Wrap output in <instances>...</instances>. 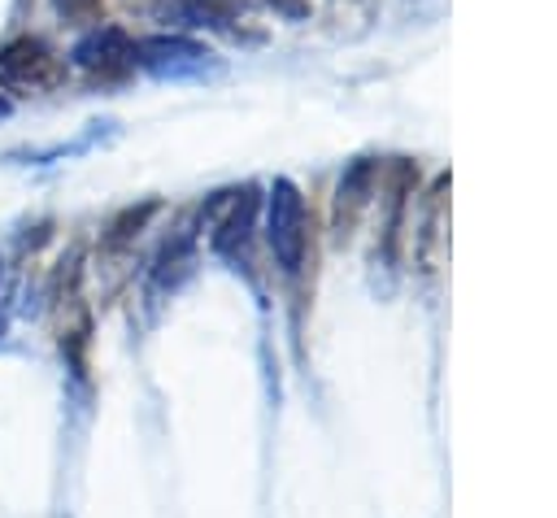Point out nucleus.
<instances>
[{
	"instance_id": "3",
	"label": "nucleus",
	"mask_w": 557,
	"mask_h": 518,
	"mask_svg": "<svg viewBox=\"0 0 557 518\" xmlns=\"http://www.w3.org/2000/svg\"><path fill=\"white\" fill-rule=\"evenodd\" d=\"M70 61L91 78V83H126L131 74H135V39L122 30V26H91L78 44H74V52H70Z\"/></svg>"
},
{
	"instance_id": "5",
	"label": "nucleus",
	"mask_w": 557,
	"mask_h": 518,
	"mask_svg": "<svg viewBox=\"0 0 557 518\" xmlns=\"http://www.w3.org/2000/svg\"><path fill=\"white\" fill-rule=\"evenodd\" d=\"M374 187H379V161H370V157L352 161L339 174V187H335V235L339 239H352V231L361 226V218L374 200Z\"/></svg>"
},
{
	"instance_id": "11",
	"label": "nucleus",
	"mask_w": 557,
	"mask_h": 518,
	"mask_svg": "<svg viewBox=\"0 0 557 518\" xmlns=\"http://www.w3.org/2000/svg\"><path fill=\"white\" fill-rule=\"evenodd\" d=\"M4 109H9V104H4V100H0V113H4Z\"/></svg>"
},
{
	"instance_id": "10",
	"label": "nucleus",
	"mask_w": 557,
	"mask_h": 518,
	"mask_svg": "<svg viewBox=\"0 0 557 518\" xmlns=\"http://www.w3.org/2000/svg\"><path fill=\"white\" fill-rule=\"evenodd\" d=\"M0 335H4V313H0Z\"/></svg>"
},
{
	"instance_id": "8",
	"label": "nucleus",
	"mask_w": 557,
	"mask_h": 518,
	"mask_svg": "<svg viewBox=\"0 0 557 518\" xmlns=\"http://www.w3.org/2000/svg\"><path fill=\"white\" fill-rule=\"evenodd\" d=\"M52 9L70 22V26H96L104 13V0H52Z\"/></svg>"
},
{
	"instance_id": "2",
	"label": "nucleus",
	"mask_w": 557,
	"mask_h": 518,
	"mask_svg": "<svg viewBox=\"0 0 557 518\" xmlns=\"http://www.w3.org/2000/svg\"><path fill=\"white\" fill-rule=\"evenodd\" d=\"M265 235H270V252L274 261L296 274L305 266V248H309V218H305V196L296 192V183L278 178L270 187V209H265Z\"/></svg>"
},
{
	"instance_id": "7",
	"label": "nucleus",
	"mask_w": 557,
	"mask_h": 518,
	"mask_svg": "<svg viewBox=\"0 0 557 518\" xmlns=\"http://www.w3.org/2000/svg\"><path fill=\"white\" fill-rule=\"evenodd\" d=\"M444 192H448V178H440L431 187V200H426V218H422V235H418V252H422V266L431 270L435 261V248L444 239Z\"/></svg>"
},
{
	"instance_id": "6",
	"label": "nucleus",
	"mask_w": 557,
	"mask_h": 518,
	"mask_svg": "<svg viewBox=\"0 0 557 518\" xmlns=\"http://www.w3.org/2000/svg\"><path fill=\"white\" fill-rule=\"evenodd\" d=\"M152 213H157V200L126 205L122 213L109 218V226H104V235H100V248H104V252H122V248H131V244L139 239V231L152 222Z\"/></svg>"
},
{
	"instance_id": "4",
	"label": "nucleus",
	"mask_w": 557,
	"mask_h": 518,
	"mask_svg": "<svg viewBox=\"0 0 557 518\" xmlns=\"http://www.w3.org/2000/svg\"><path fill=\"white\" fill-rule=\"evenodd\" d=\"M257 222V187H226L200 209V226L209 231L213 252H239Z\"/></svg>"
},
{
	"instance_id": "9",
	"label": "nucleus",
	"mask_w": 557,
	"mask_h": 518,
	"mask_svg": "<svg viewBox=\"0 0 557 518\" xmlns=\"http://www.w3.org/2000/svg\"><path fill=\"white\" fill-rule=\"evenodd\" d=\"M265 4L283 17H309V0H265Z\"/></svg>"
},
{
	"instance_id": "1",
	"label": "nucleus",
	"mask_w": 557,
	"mask_h": 518,
	"mask_svg": "<svg viewBox=\"0 0 557 518\" xmlns=\"http://www.w3.org/2000/svg\"><path fill=\"white\" fill-rule=\"evenodd\" d=\"M70 65L57 48H48L39 35H17L0 48V87L13 96H39L52 87H65Z\"/></svg>"
}]
</instances>
